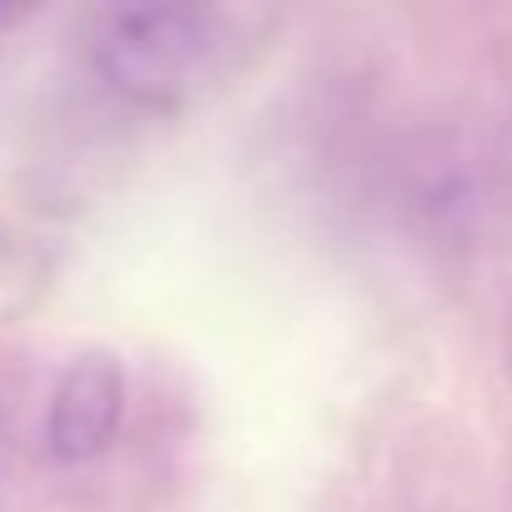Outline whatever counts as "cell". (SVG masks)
<instances>
[{"mask_svg": "<svg viewBox=\"0 0 512 512\" xmlns=\"http://www.w3.org/2000/svg\"><path fill=\"white\" fill-rule=\"evenodd\" d=\"M211 51V31L201 11L186 6H126L111 16L96 61L111 91L136 106H171L196 81Z\"/></svg>", "mask_w": 512, "mask_h": 512, "instance_id": "obj_1", "label": "cell"}, {"mask_svg": "<svg viewBox=\"0 0 512 512\" xmlns=\"http://www.w3.org/2000/svg\"><path fill=\"white\" fill-rule=\"evenodd\" d=\"M126 407V377L111 352H86L66 367L51 392L46 442L61 462H91L111 447Z\"/></svg>", "mask_w": 512, "mask_h": 512, "instance_id": "obj_2", "label": "cell"}]
</instances>
